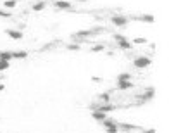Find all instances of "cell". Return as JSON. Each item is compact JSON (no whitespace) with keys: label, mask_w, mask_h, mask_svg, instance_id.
I'll return each instance as SVG.
<instances>
[{"label":"cell","mask_w":169,"mask_h":133,"mask_svg":"<svg viewBox=\"0 0 169 133\" xmlns=\"http://www.w3.org/2000/svg\"><path fill=\"white\" fill-rule=\"evenodd\" d=\"M92 116H93V119H97V121H104V119H107V114H105V112L97 111V109L92 112Z\"/></svg>","instance_id":"obj_4"},{"label":"cell","mask_w":169,"mask_h":133,"mask_svg":"<svg viewBox=\"0 0 169 133\" xmlns=\"http://www.w3.org/2000/svg\"><path fill=\"white\" fill-rule=\"evenodd\" d=\"M154 93H155V90H154V88H150V90H147L143 95H141V98H143V100H148V98L154 97Z\"/></svg>","instance_id":"obj_9"},{"label":"cell","mask_w":169,"mask_h":133,"mask_svg":"<svg viewBox=\"0 0 169 133\" xmlns=\"http://www.w3.org/2000/svg\"><path fill=\"white\" fill-rule=\"evenodd\" d=\"M105 130H107V133H117L119 128H117V123H116V125H112V126H107Z\"/></svg>","instance_id":"obj_12"},{"label":"cell","mask_w":169,"mask_h":133,"mask_svg":"<svg viewBox=\"0 0 169 133\" xmlns=\"http://www.w3.org/2000/svg\"><path fill=\"white\" fill-rule=\"evenodd\" d=\"M67 49H69V50H78V49H79V47H78V45H69Z\"/></svg>","instance_id":"obj_21"},{"label":"cell","mask_w":169,"mask_h":133,"mask_svg":"<svg viewBox=\"0 0 169 133\" xmlns=\"http://www.w3.org/2000/svg\"><path fill=\"white\" fill-rule=\"evenodd\" d=\"M9 16H10L9 12H2V11H0V17H9Z\"/></svg>","instance_id":"obj_20"},{"label":"cell","mask_w":169,"mask_h":133,"mask_svg":"<svg viewBox=\"0 0 169 133\" xmlns=\"http://www.w3.org/2000/svg\"><path fill=\"white\" fill-rule=\"evenodd\" d=\"M100 98H102V102H109V100H111V95H109V93H104Z\"/></svg>","instance_id":"obj_17"},{"label":"cell","mask_w":169,"mask_h":133,"mask_svg":"<svg viewBox=\"0 0 169 133\" xmlns=\"http://www.w3.org/2000/svg\"><path fill=\"white\" fill-rule=\"evenodd\" d=\"M148 66H150V59L148 57H136L135 59V68L143 69V68H148Z\"/></svg>","instance_id":"obj_1"},{"label":"cell","mask_w":169,"mask_h":133,"mask_svg":"<svg viewBox=\"0 0 169 133\" xmlns=\"http://www.w3.org/2000/svg\"><path fill=\"white\" fill-rule=\"evenodd\" d=\"M135 85L131 81H117V88L119 90H129V88H133Z\"/></svg>","instance_id":"obj_5"},{"label":"cell","mask_w":169,"mask_h":133,"mask_svg":"<svg viewBox=\"0 0 169 133\" xmlns=\"http://www.w3.org/2000/svg\"><path fill=\"white\" fill-rule=\"evenodd\" d=\"M26 56V52H12V59H24Z\"/></svg>","instance_id":"obj_10"},{"label":"cell","mask_w":169,"mask_h":133,"mask_svg":"<svg viewBox=\"0 0 169 133\" xmlns=\"http://www.w3.org/2000/svg\"><path fill=\"white\" fill-rule=\"evenodd\" d=\"M55 7L57 9H71V4L69 2H64V0H59V2H55Z\"/></svg>","instance_id":"obj_7"},{"label":"cell","mask_w":169,"mask_h":133,"mask_svg":"<svg viewBox=\"0 0 169 133\" xmlns=\"http://www.w3.org/2000/svg\"><path fill=\"white\" fill-rule=\"evenodd\" d=\"M104 50V47L102 45H97V47H93V52H102Z\"/></svg>","instance_id":"obj_19"},{"label":"cell","mask_w":169,"mask_h":133,"mask_svg":"<svg viewBox=\"0 0 169 133\" xmlns=\"http://www.w3.org/2000/svg\"><path fill=\"white\" fill-rule=\"evenodd\" d=\"M16 4H17L16 0H7L5 2V7H16Z\"/></svg>","instance_id":"obj_16"},{"label":"cell","mask_w":169,"mask_h":133,"mask_svg":"<svg viewBox=\"0 0 169 133\" xmlns=\"http://www.w3.org/2000/svg\"><path fill=\"white\" fill-rule=\"evenodd\" d=\"M145 133H155V130H147Z\"/></svg>","instance_id":"obj_22"},{"label":"cell","mask_w":169,"mask_h":133,"mask_svg":"<svg viewBox=\"0 0 169 133\" xmlns=\"http://www.w3.org/2000/svg\"><path fill=\"white\" fill-rule=\"evenodd\" d=\"M116 40H117V43H119V47L121 49H126V50H131V47H133V43L131 42H128L124 36H121V35H116L114 36Z\"/></svg>","instance_id":"obj_2"},{"label":"cell","mask_w":169,"mask_h":133,"mask_svg":"<svg viewBox=\"0 0 169 133\" xmlns=\"http://www.w3.org/2000/svg\"><path fill=\"white\" fill-rule=\"evenodd\" d=\"M143 21H147V23H152V21H154V17H152V16H143Z\"/></svg>","instance_id":"obj_18"},{"label":"cell","mask_w":169,"mask_h":133,"mask_svg":"<svg viewBox=\"0 0 169 133\" xmlns=\"http://www.w3.org/2000/svg\"><path fill=\"white\" fill-rule=\"evenodd\" d=\"M7 35L10 36V38H14V40H21L22 38L21 31H14V29H7Z\"/></svg>","instance_id":"obj_6"},{"label":"cell","mask_w":169,"mask_h":133,"mask_svg":"<svg viewBox=\"0 0 169 133\" xmlns=\"http://www.w3.org/2000/svg\"><path fill=\"white\" fill-rule=\"evenodd\" d=\"M7 68H9V61H0V73L5 71Z\"/></svg>","instance_id":"obj_14"},{"label":"cell","mask_w":169,"mask_h":133,"mask_svg":"<svg viewBox=\"0 0 169 133\" xmlns=\"http://www.w3.org/2000/svg\"><path fill=\"white\" fill-rule=\"evenodd\" d=\"M12 59V52H0V61H10Z\"/></svg>","instance_id":"obj_8"},{"label":"cell","mask_w":169,"mask_h":133,"mask_svg":"<svg viewBox=\"0 0 169 133\" xmlns=\"http://www.w3.org/2000/svg\"><path fill=\"white\" fill-rule=\"evenodd\" d=\"M111 21H112L114 24H116V26H121V28L128 24V19H126V17H123V16H114Z\"/></svg>","instance_id":"obj_3"},{"label":"cell","mask_w":169,"mask_h":133,"mask_svg":"<svg viewBox=\"0 0 169 133\" xmlns=\"http://www.w3.org/2000/svg\"><path fill=\"white\" fill-rule=\"evenodd\" d=\"M133 43H138V45H143V43H147V40L145 38H135Z\"/></svg>","instance_id":"obj_15"},{"label":"cell","mask_w":169,"mask_h":133,"mask_svg":"<svg viewBox=\"0 0 169 133\" xmlns=\"http://www.w3.org/2000/svg\"><path fill=\"white\" fill-rule=\"evenodd\" d=\"M129 80H131V74H128V73L119 74V78H117V81H129Z\"/></svg>","instance_id":"obj_11"},{"label":"cell","mask_w":169,"mask_h":133,"mask_svg":"<svg viewBox=\"0 0 169 133\" xmlns=\"http://www.w3.org/2000/svg\"><path fill=\"white\" fill-rule=\"evenodd\" d=\"M43 9H45V4L43 2H38V4L33 5V11H43Z\"/></svg>","instance_id":"obj_13"}]
</instances>
